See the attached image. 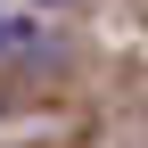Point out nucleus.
Instances as JSON below:
<instances>
[{"instance_id":"1","label":"nucleus","mask_w":148,"mask_h":148,"mask_svg":"<svg viewBox=\"0 0 148 148\" xmlns=\"http://www.w3.org/2000/svg\"><path fill=\"white\" fill-rule=\"evenodd\" d=\"M25 41V25H16V16H0V49H16Z\"/></svg>"}]
</instances>
